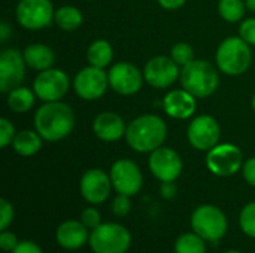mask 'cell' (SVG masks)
<instances>
[{
    "instance_id": "4fadbf2b",
    "label": "cell",
    "mask_w": 255,
    "mask_h": 253,
    "mask_svg": "<svg viewBox=\"0 0 255 253\" xmlns=\"http://www.w3.org/2000/svg\"><path fill=\"white\" fill-rule=\"evenodd\" d=\"M143 78L149 86L166 89L181 78V67L170 55H155L146 61L143 67Z\"/></svg>"
},
{
    "instance_id": "52a82bcc",
    "label": "cell",
    "mask_w": 255,
    "mask_h": 253,
    "mask_svg": "<svg viewBox=\"0 0 255 253\" xmlns=\"http://www.w3.org/2000/svg\"><path fill=\"white\" fill-rule=\"evenodd\" d=\"M55 9L51 0H19L15 9L16 22L30 31L49 27L54 22Z\"/></svg>"
},
{
    "instance_id": "30bf717a",
    "label": "cell",
    "mask_w": 255,
    "mask_h": 253,
    "mask_svg": "<svg viewBox=\"0 0 255 253\" xmlns=\"http://www.w3.org/2000/svg\"><path fill=\"white\" fill-rule=\"evenodd\" d=\"M109 176L117 194L133 197L139 194L143 186V174L139 166L127 158L117 160L109 170Z\"/></svg>"
},
{
    "instance_id": "d4e9b609",
    "label": "cell",
    "mask_w": 255,
    "mask_h": 253,
    "mask_svg": "<svg viewBox=\"0 0 255 253\" xmlns=\"http://www.w3.org/2000/svg\"><path fill=\"white\" fill-rule=\"evenodd\" d=\"M54 22L64 31H75L82 25L84 15L76 6L64 4V6L55 9Z\"/></svg>"
},
{
    "instance_id": "4316f807",
    "label": "cell",
    "mask_w": 255,
    "mask_h": 253,
    "mask_svg": "<svg viewBox=\"0 0 255 253\" xmlns=\"http://www.w3.org/2000/svg\"><path fill=\"white\" fill-rule=\"evenodd\" d=\"M175 253H206V240L199 234L184 233L175 242Z\"/></svg>"
},
{
    "instance_id": "8fae6325",
    "label": "cell",
    "mask_w": 255,
    "mask_h": 253,
    "mask_svg": "<svg viewBox=\"0 0 255 253\" xmlns=\"http://www.w3.org/2000/svg\"><path fill=\"white\" fill-rule=\"evenodd\" d=\"M70 88V79L61 69H48L39 72L33 81V91L43 103L60 101Z\"/></svg>"
},
{
    "instance_id": "277c9868",
    "label": "cell",
    "mask_w": 255,
    "mask_h": 253,
    "mask_svg": "<svg viewBox=\"0 0 255 253\" xmlns=\"http://www.w3.org/2000/svg\"><path fill=\"white\" fill-rule=\"evenodd\" d=\"M218 67L206 60H193L181 69V85L196 98L211 97L220 85Z\"/></svg>"
},
{
    "instance_id": "836d02e7",
    "label": "cell",
    "mask_w": 255,
    "mask_h": 253,
    "mask_svg": "<svg viewBox=\"0 0 255 253\" xmlns=\"http://www.w3.org/2000/svg\"><path fill=\"white\" fill-rule=\"evenodd\" d=\"M239 36L251 46H255V18H247L239 25Z\"/></svg>"
},
{
    "instance_id": "cb8c5ba5",
    "label": "cell",
    "mask_w": 255,
    "mask_h": 253,
    "mask_svg": "<svg viewBox=\"0 0 255 253\" xmlns=\"http://www.w3.org/2000/svg\"><path fill=\"white\" fill-rule=\"evenodd\" d=\"M87 60L90 66L106 69L111 66L114 60V49L112 45L105 39H96L87 49Z\"/></svg>"
},
{
    "instance_id": "ac0fdd59",
    "label": "cell",
    "mask_w": 255,
    "mask_h": 253,
    "mask_svg": "<svg viewBox=\"0 0 255 253\" xmlns=\"http://www.w3.org/2000/svg\"><path fill=\"white\" fill-rule=\"evenodd\" d=\"M163 109L167 116L173 119H190L197 109L196 97L188 92L185 88L172 89L163 98Z\"/></svg>"
},
{
    "instance_id": "9c48e42d",
    "label": "cell",
    "mask_w": 255,
    "mask_h": 253,
    "mask_svg": "<svg viewBox=\"0 0 255 253\" xmlns=\"http://www.w3.org/2000/svg\"><path fill=\"white\" fill-rule=\"evenodd\" d=\"M72 85L79 98L94 101L106 94L109 88V78L105 69H99L88 64L75 75Z\"/></svg>"
},
{
    "instance_id": "3957f363",
    "label": "cell",
    "mask_w": 255,
    "mask_h": 253,
    "mask_svg": "<svg viewBox=\"0 0 255 253\" xmlns=\"http://www.w3.org/2000/svg\"><path fill=\"white\" fill-rule=\"evenodd\" d=\"M253 63L251 45H248L241 36L226 37L215 52V66L227 76L244 75Z\"/></svg>"
},
{
    "instance_id": "60d3db41",
    "label": "cell",
    "mask_w": 255,
    "mask_h": 253,
    "mask_svg": "<svg viewBox=\"0 0 255 253\" xmlns=\"http://www.w3.org/2000/svg\"><path fill=\"white\" fill-rule=\"evenodd\" d=\"M245 4H247V9L255 12V0H245Z\"/></svg>"
},
{
    "instance_id": "f1b7e54d",
    "label": "cell",
    "mask_w": 255,
    "mask_h": 253,
    "mask_svg": "<svg viewBox=\"0 0 255 253\" xmlns=\"http://www.w3.org/2000/svg\"><path fill=\"white\" fill-rule=\"evenodd\" d=\"M239 225L244 234H247L251 239H255V201L248 203L242 209L239 215Z\"/></svg>"
},
{
    "instance_id": "7c38bea8",
    "label": "cell",
    "mask_w": 255,
    "mask_h": 253,
    "mask_svg": "<svg viewBox=\"0 0 255 253\" xmlns=\"http://www.w3.org/2000/svg\"><path fill=\"white\" fill-rule=\"evenodd\" d=\"M187 139H188V143L194 149L208 152L220 143L221 127L214 116L199 115L193 118L191 122L188 124Z\"/></svg>"
},
{
    "instance_id": "8d00e7d4",
    "label": "cell",
    "mask_w": 255,
    "mask_h": 253,
    "mask_svg": "<svg viewBox=\"0 0 255 253\" xmlns=\"http://www.w3.org/2000/svg\"><path fill=\"white\" fill-rule=\"evenodd\" d=\"M12 253H43V251L34 242L24 240V242H19L18 243V246L15 248V251Z\"/></svg>"
},
{
    "instance_id": "5bb4252c",
    "label": "cell",
    "mask_w": 255,
    "mask_h": 253,
    "mask_svg": "<svg viewBox=\"0 0 255 253\" xmlns=\"http://www.w3.org/2000/svg\"><path fill=\"white\" fill-rule=\"evenodd\" d=\"M109 88H112L117 94L130 97L140 91L143 85V72H140L134 64L128 61H118L111 66L108 72Z\"/></svg>"
},
{
    "instance_id": "4dcf8cb0",
    "label": "cell",
    "mask_w": 255,
    "mask_h": 253,
    "mask_svg": "<svg viewBox=\"0 0 255 253\" xmlns=\"http://www.w3.org/2000/svg\"><path fill=\"white\" fill-rule=\"evenodd\" d=\"M15 134L16 131H15L13 124L7 118H1L0 119V146L7 148L9 145H12Z\"/></svg>"
},
{
    "instance_id": "74e56055",
    "label": "cell",
    "mask_w": 255,
    "mask_h": 253,
    "mask_svg": "<svg viewBox=\"0 0 255 253\" xmlns=\"http://www.w3.org/2000/svg\"><path fill=\"white\" fill-rule=\"evenodd\" d=\"M178 192V188L175 185V182H161V188H160V194L164 200H172L175 198Z\"/></svg>"
},
{
    "instance_id": "8992f818",
    "label": "cell",
    "mask_w": 255,
    "mask_h": 253,
    "mask_svg": "<svg viewBox=\"0 0 255 253\" xmlns=\"http://www.w3.org/2000/svg\"><path fill=\"white\" fill-rule=\"evenodd\" d=\"M191 228L203 240L217 243L227 234L229 222L221 209L212 204H203L193 212Z\"/></svg>"
},
{
    "instance_id": "ab89813d",
    "label": "cell",
    "mask_w": 255,
    "mask_h": 253,
    "mask_svg": "<svg viewBox=\"0 0 255 253\" xmlns=\"http://www.w3.org/2000/svg\"><path fill=\"white\" fill-rule=\"evenodd\" d=\"M10 36H12V28H10V25L7 22L3 21L0 24V42L1 43H6Z\"/></svg>"
},
{
    "instance_id": "83f0119b",
    "label": "cell",
    "mask_w": 255,
    "mask_h": 253,
    "mask_svg": "<svg viewBox=\"0 0 255 253\" xmlns=\"http://www.w3.org/2000/svg\"><path fill=\"white\" fill-rule=\"evenodd\" d=\"M170 57L172 60L182 69L187 64H190L194 58V48L187 43V42H178L172 46L170 49Z\"/></svg>"
},
{
    "instance_id": "44dd1931",
    "label": "cell",
    "mask_w": 255,
    "mask_h": 253,
    "mask_svg": "<svg viewBox=\"0 0 255 253\" xmlns=\"http://www.w3.org/2000/svg\"><path fill=\"white\" fill-rule=\"evenodd\" d=\"M24 60L27 66L36 72H43L54 67L55 54L51 46L45 43H31L24 49Z\"/></svg>"
},
{
    "instance_id": "ee69618b",
    "label": "cell",
    "mask_w": 255,
    "mask_h": 253,
    "mask_svg": "<svg viewBox=\"0 0 255 253\" xmlns=\"http://www.w3.org/2000/svg\"><path fill=\"white\" fill-rule=\"evenodd\" d=\"M87 1H91V0H87Z\"/></svg>"
},
{
    "instance_id": "7bdbcfd3",
    "label": "cell",
    "mask_w": 255,
    "mask_h": 253,
    "mask_svg": "<svg viewBox=\"0 0 255 253\" xmlns=\"http://www.w3.org/2000/svg\"><path fill=\"white\" fill-rule=\"evenodd\" d=\"M224 253H242V252H239V251H227V252H224Z\"/></svg>"
},
{
    "instance_id": "603a6c76",
    "label": "cell",
    "mask_w": 255,
    "mask_h": 253,
    "mask_svg": "<svg viewBox=\"0 0 255 253\" xmlns=\"http://www.w3.org/2000/svg\"><path fill=\"white\" fill-rule=\"evenodd\" d=\"M36 98H37V95L33 91V88L30 89L27 86L19 85V86H16V88L10 89L7 92L6 103H7V107L12 112H15V113H25L30 109H33Z\"/></svg>"
},
{
    "instance_id": "6da1fadb",
    "label": "cell",
    "mask_w": 255,
    "mask_h": 253,
    "mask_svg": "<svg viewBox=\"0 0 255 253\" xmlns=\"http://www.w3.org/2000/svg\"><path fill=\"white\" fill-rule=\"evenodd\" d=\"M75 128V113L72 107L60 101L43 103L34 113V130L45 142H60Z\"/></svg>"
},
{
    "instance_id": "5b68a950",
    "label": "cell",
    "mask_w": 255,
    "mask_h": 253,
    "mask_svg": "<svg viewBox=\"0 0 255 253\" xmlns=\"http://www.w3.org/2000/svg\"><path fill=\"white\" fill-rule=\"evenodd\" d=\"M88 245L94 253H127L131 246V234L126 227L108 222L91 230Z\"/></svg>"
},
{
    "instance_id": "9a60e30c",
    "label": "cell",
    "mask_w": 255,
    "mask_h": 253,
    "mask_svg": "<svg viewBox=\"0 0 255 253\" xmlns=\"http://www.w3.org/2000/svg\"><path fill=\"white\" fill-rule=\"evenodd\" d=\"M148 167L151 174L160 182H175L182 173L181 155L167 146H161L149 154Z\"/></svg>"
},
{
    "instance_id": "d6a6232c",
    "label": "cell",
    "mask_w": 255,
    "mask_h": 253,
    "mask_svg": "<svg viewBox=\"0 0 255 253\" xmlns=\"http://www.w3.org/2000/svg\"><path fill=\"white\" fill-rule=\"evenodd\" d=\"M81 221L88 230H94L99 225H102V215L96 207H87L81 213Z\"/></svg>"
},
{
    "instance_id": "d590c367",
    "label": "cell",
    "mask_w": 255,
    "mask_h": 253,
    "mask_svg": "<svg viewBox=\"0 0 255 253\" xmlns=\"http://www.w3.org/2000/svg\"><path fill=\"white\" fill-rule=\"evenodd\" d=\"M242 174L248 185L255 186V157L247 160L242 166Z\"/></svg>"
},
{
    "instance_id": "b9f144b4",
    "label": "cell",
    "mask_w": 255,
    "mask_h": 253,
    "mask_svg": "<svg viewBox=\"0 0 255 253\" xmlns=\"http://www.w3.org/2000/svg\"><path fill=\"white\" fill-rule=\"evenodd\" d=\"M251 104H253V109H254V112H255V92H254V95H253V100H251Z\"/></svg>"
},
{
    "instance_id": "2e32d148",
    "label": "cell",
    "mask_w": 255,
    "mask_h": 253,
    "mask_svg": "<svg viewBox=\"0 0 255 253\" xmlns=\"http://www.w3.org/2000/svg\"><path fill=\"white\" fill-rule=\"evenodd\" d=\"M24 54L16 48H6L0 52V91L7 94L19 86L25 76Z\"/></svg>"
},
{
    "instance_id": "484cf974",
    "label": "cell",
    "mask_w": 255,
    "mask_h": 253,
    "mask_svg": "<svg viewBox=\"0 0 255 253\" xmlns=\"http://www.w3.org/2000/svg\"><path fill=\"white\" fill-rule=\"evenodd\" d=\"M245 0H218V13L227 22H239L247 12Z\"/></svg>"
},
{
    "instance_id": "ffe728a7",
    "label": "cell",
    "mask_w": 255,
    "mask_h": 253,
    "mask_svg": "<svg viewBox=\"0 0 255 253\" xmlns=\"http://www.w3.org/2000/svg\"><path fill=\"white\" fill-rule=\"evenodd\" d=\"M55 240L66 251H78L90 240V231L82 221H64L55 231Z\"/></svg>"
},
{
    "instance_id": "7402d4cb",
    "label": "cell",
    "mask_w": 255,
    "mask_h": 253,
    "mask_svg": "<svg viewBox=\"0 0 255 253\" xmlns=\"http://www.w3.org/2000/svg\"><path fill=\"white\" fill-rule=\"evenodd\" d=\"M43 139L36 130H21L16 131L12 148L19 157H33L42 149Z\"/></svg>"
},
{
    "instance_id": "e0dca14e",
    "label": "cell",
    "mask_w": 255,
    "mask_h": 253,
    "mask_svg": "<svg viewBox=\"0 0 255 253\" xmlns=\"http://www.w3.org/2000/svg\"><path fill=\"white\" fill-rule=\"evenodd\" d=\"M112 189L114 186L111 182V176L102 169L87 170L79 180V192L82 198L94 206L103 204L109 198Z\"/></svg>"
},
{
    "instance_id": "e575fe53",
    "label": "cell",
    "mask_w": 255,
    "mask_h": 253,
    "mask_svg": "<svg viewBox=\"0 0 255 253\" xmlns=\"http://www.w3.org/2000/svg\"><path fill=\"white\" fill-rule=\"evenodd\" d=\"M18 239H16V236L13 234V233H10V231H7V230H4V231H1V234H0V248L4 251V252H13L15 251V248L18 246Z\"/></svg>"
},
{
    "instance_id": "f35d334b",
    "label": "cell",
    "mask_w": 255,
    "mask_h": 253,
    "mask_svg": "<svg viewBox=\"0 0 255 253\" xmlns=\"http://www.w3.org/2000/svg\"><path fill=\"white\" fill-rule=\"evenodd\" d=\"M157 1L166 10H176V9L182 7L188 0H157Z\"/></svg>"
},
{
    "instance_id": "f546056e",
    "label": "cell",
    "mask_w": 255,
    "mask_h": 253,
    "mask_svg": "<svg viewBox=\"0 0 255 253\" xmlns=\"http://www.w3.org/2000/svg\"><path fill=\"white\" fill-rule=\"evenodd\" d=\"M131 197L128 195H123V194H117V197L114 198L112 201V213L117 216V218H124L130 213L131 210Z\"/></svg>"
},
{
    "instance_id": "d6986e66",
    "label": "cell",
    "mask_w": 255,
    "mask_h": 253,
    "mask_svg": "<svg viewBox=\"0 0 255 253\" xmlns=\"http://www.w3.org/2000/svg\"><path fill=\"white\" fill-rule=\"evenodd\" d=\"M126 130L124 119L115 112H102L93 121V133L102 142H118L126 137Z\"/></svg>"
},
{
    "instance_id": "7a4b0ae2",
    "label": "cell",
    "mask_w": 255,
    "mask_h": 253,
    "mask_svg": "<svg viewBox=\"0 0 255 253\" xmlns=\"http://www.w3.org/2000/svg\"><path fill=\"white\" fill-rule=\"evenodd\" d=\"M127 145L139 154H151L161 148L167 139V125L158 115L145 113L127 124Z\"/></svg>"
},
{
    "instance_id": "1f68e13d",
    "label": "cell",
    "mask_w": 255,
    "mask_h": 253,
    "mask_svg": "<svg viewBox=\"0 0 255 253\" xmlns=\"http://www.w3.org/2000/svg\"><path fill=\"white\" fill-rule=\"evenodd\" d=\"M13 216H15L13 206L7 200L1 198L0 200V230L1 231H4V230L9 228V225L13 221Z\"/></svg>"
},
{
    "instance_id": "ba28073f",
    "label": "cell",
    "mask_w": 255,
    "mask_h": 253,
    "mask_svg": "<svg viewBox=\"0 0 255 253\" xmlns=\"http://www.w3.org/2000/svg\"><path fill=\"white\" fill-rule=\"evenodd\" d=\"M242 151L233 143H218L206 154L208 170L218 177H229L242 170Z\"/></svg>"
}]
</instances>
